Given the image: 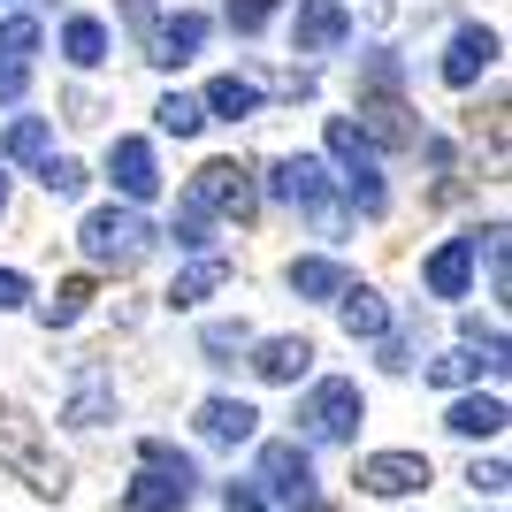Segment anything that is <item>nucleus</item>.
<instances>
[{"instance_id": "1", "label": "nucleus", "mask_w": 512, "mask_h": 512, "mask_svg": "<svg viewBox=\"0 0 512 512\" xmlns=\"http://www.w3.org/2000/svg\"><path fill=\"white\" fill-rule=\"evenodd\" d=\"M0 467L39 497H69V459L39 436V421H23L16 406H0Z\"/></svg>"}, {"instance_id": "2", "label": "nucleus", "mask_w": 512, "mask_h": 512, "mask_svg": "<svg viewBox=\"0 0 512 512\" xmlns=\"http://www.w3.org/2000/svg\"><path fill=\"white\" fill-rule=\"evenodd\" d=\"M268 192H276L283 207L314 214V230L329 237V245H344V230H352V214L337 207V192H329V169H321L314 153H283V161H276V176H268Z\"/></svg>"}, {"instance_id": "3", "label": "nucleus", "mask_w": 512, "mask_h": 512, "mask_svg": "<svg viewBox=\"0 0 512 512\" xmlns=\"http://www.w3.org/2000/svg\"><path fill=\"white\" fill-rule=\"evenodd\" d=\"M77 245H85L92 268H115V276H130V268L153 253V222H146L138 207H92L85 222H77Z\"/></svg>"}, {"instance_id": "4", "label": "nucleus", "mask_w": 512, "mask_h": 512, "mask_svg": "<svg viewBox=\"0 0 512 512\" xmlns=\"http://www.w3.org/2000/svg\"><path fill=\"white\" fill-rule=\"evenodd\" d=\"M367 421V398L352 375H321L314 390H306V406H299V444H352Z\"/></svg>"}, {"instance_id": "5", "label": "nucleus", "mask_w": 512, "mask_h": 512, "mask_svg": "<svg viewBox=\"0 0 512 512\" xmlns=\"http://www.w3.org/2000/svg\"><path fill=\"white\" fill-rule=\"evenodd\" d=\"M321 138H329V161L344 169V199H352V207H360L367 222H375V214L390 207L383 169H375V146L360 138V123H352V115H329V130H321Z\"/></svg>"}, {"instance_id": "6", "label": "nucleus", "mask_w": 512, "mask_h": 512, "mask_svg": "<svg viewBox=\"0 0 512 512\" xmlns=\"http://www.w3.org/2000/svg\"><path fill=\"white\" fill-rule=\"evenodd\" d=\"M253 490H260V497H276L283 512L306 505V497H314V451H306L299 436H276V444H260Z\"/></svg>"}, {"instance_id": "7", "label": "nucleus", "mask_w": 512, "mask_h": 512, "mask_svg": "<svg viewBox=\"0 0 512 512\" xmlns=\"http://www.w3.org/2000/svg\"><path fill=\"white\" fill-rule=\"evenodd\" d=\"M192 199L199 214H214V222H253L260 214V192H253V169H237V161H207V169L192 176Z\"/></svg>"}, {"instance_id": "8", "label": "nucleus", "mask_w": 512, "mask_h": 512, "mask_svg": "<svg viewBox=\"0 0 512 512\" xmlns=\"http://www.w3.org/2000/svg\"><path fill=\"white\" fill-rule=\"evenodd\" d=\"M352 482H360L367 497H383V505H390V497H421L428 482H436V467H428L421 451H367Z\"/></svg>"}, {"instance_id": "9", "label": "nucleus", "mask_w": 512, "mask_h": 512, "mask_svg": "<svg viewBox=\"0 0 512 512\" xmlns=\"http://www.w3.org/2000/svg\"><path fill=\"white\" fill-rule=\"evenodd\" d=\"M497 31L490 23H459L451 31V46H444V62H436V77H444L451 92H467V85H482V69H497Z\"/></svg>"}, {"instance_id": "10", "label": "nucleus", "mask_w": 512, "mask_h": 512, "mask_svg": "<svg viewBox=\"0 0 512 512\" xmlns=\"http://www.w3.org/2000/svg\"><path fill=\"white\" fill-rule=\"evenodd\" d=\"M107 176H115L123 207H146V199L161 192V161H153L146 138H115V146H107Z\"/></svg>"}, {"instance_id": "11", "label": "nucleus", "mask_w": 512, "mask_h": 512, "mask_svg": "<svg viewBox=\"0 0 512 512\" xmlns=\"http://www.w3.org/2000/svg\"><path fill=\"white\" fill-rule=\"evenodd\" d=\"M360 138H367V146H390V153L421 146V130H413V107L398 100V92H360Z\"/></svg>"}, {"instance_id": "12", "label": "nucleus", "mask_w": 512, "mask_h": 512, "mask_svg": "<svg viewBox=\"0 0 512 512\" xmlns=\"http://www.w3.org/2000/svg\"><path fill=\"white\" fill-rule=\"evenodd\" d=\"M352 39V8L344 0H306L291 16V54H337Z\"/></svg>"}, {"instance_id": "13", "label": "nucleus", "mask_w": 512, "mask_h": 512, "mask_svg": "<svg viewBox=\"0 0 512 512\" xmlns=\"http://www.w3.org/2000/svg\"><path fill=\"white\" fill-rule=\"evenodd\" d=\"M421 283H428V299H467L474 291V237H444L421 260Z\"/></svg>"}, {"instance_id": "14", "label": "nucleus", "mask_w": 512, "mask_h": 512, "mask_svg": "<svg viewBox=\"0 0 512 512\" xmlns=\"http://www.w3.org/2000/svg\"><path fill=\"white\" fill-rule=\"evenodd\" d=\"M146 46H153V54H146L153 69H184L199 46H207V16H199V8H176V16L153 23V39H146Z\"/></svg>"}, {"instance_id": "15", "label": "nucleus", "mask_w": 512, "mask_h": 512, "mask_svg": "<svg viewBox=\"0 0 512 512\" xmlns=\"http://www.w3.org/2000/svg\"><path fill=\"white\" fill-rule=\"evenodd\" d=\"M253 375L260 383H306V375H314V344L306 337H260L253 344Z\"/></svg>"}, {"instance_id": "16", "label": "nucleus", "mask_w": 512, "mask_h": 512, "mask_svg": "<svg viewBox=\"0 0 512 512\" xmlns=\"http://www.w3.org/2000/svg\"><path fill=\"white\" fill-rule=\"evenodd\" d=\"M505 398L497 390H467V398H451V413H444V428L451 436H467V444H482V436H505Z\"/></svg>"}, {"instance_id": "17", "label": "nucleus", "mask_w": 512, "mask_h": 512, "mask_svg": "<svg viewBox=\"0 0 512 512\" xmlns=\"http://www.w3.org/2000/svg\"><path fill=\"white\" fill-rule=\"evenodd\" d=\"M199 436L222 444V451H237V444H253V436H260V413L245 406V398H207V406H199Z\"/></svg>"}, {"instance_id": "18", "label": "nucleus", "mask_w": 512, "mask_h": 512, "mask_svg": "<svg viewBox=\"0 0 512 512\" xmlns=\"http://www.w3.org/2000/svg\"><path fill=\"white\" fill-rule=\"evenodd\" d=\"M337 314H344V337H352V344L390 337V306H383V291H367V283H344V291H337Z\"/></svg>"}, {"instance_id": "19", "label": "nucleus", "mask_w": 512, "mask_h": 512, "mask_svg": "<svg viewBox=\"0 0 512 512\" xmlns=\"http://www.w3.org/2000/svg\"><path fill=\"white\" fill-rule=\"evenodd\" d=\"M62 421H69V428H100V421H115V383H107L100 367H85V375L69 383V406H62Z\"/></svg>"}, {"instance_id": "20", "label": "nucleus", "mask_w": 512, "mask_h": 512, "mask_svg": "<svg viewBox=\"0 0 512 512\" xmlns=\"http://www.w3.org/2000/svg\"><path fill=\"white\" fill-rule=\"evenodd\" d=\"M222 283H230V253H192V268H176V283H169V306H199Z\"/></svg>"}, {"instance_id": "21", "label": "nucleus", "mask_w": 512, "mask_h": 512, "mask_svg": "<svg viewBox=\"0 0 512 512\" xmlns=\"http://www.w3.org/2000/svg\"><path fill=\"white\" fill-rule=\"evenodd\" d=\"M123 512H192V490L169 482V474H153V467H138V482L123 490Z\"/></svg>"}, {"instance_id": "22", "label": "nucleus", "mask_w": 512, "mask_h": 512, "mask_svg": "<svg viewBox=\"0 0 512 512\" xmlns=\"http://www.w3.org/2000/svg\"><path fill=\"white\" fill-rule=\"evenodd\" d=\"M421 375H428V383H436V390H467V383H482V375H490V383H497L505 367H497V360H482L474 344H459V352H444V360H428Z\"/></svg>"}, {"instance_id": "23", "label": "nucleus", "mask_w": 512, "mask_h": 512, "mask_svg": "<svg viewBox=\"0 0 512 512\" xmlns=\"http://www.w3.org/2000/svg\"><path fill=\"white\" fill-rule=\"evenodd\" d=\"M199 107L222 115V123H245V115L260 107V85H253V77H214V85L199 92Z\"/></svg>"}, {"instance_id": "24", "label": "nucleus", "mask_w": 512, "mask_h": 512, "mask_svg": "<svg viewBox=\"0 0 512 512\" xmlns=\"http://www.w3.org/2000/svg\"><path fill=\"white\" fill-rule=\"evenodd\" d=\"M344 283H352V276H344V268H337L329 253H306V260H291V291H299V299H337Z\"/></svg>"}, {"instance_id": "25", "label": "nucleus", "mask_w": 512, "mask_h": 512, "mask_svg": "<svg viewBox=\"0 0 512 512\" xmlns=\"http://www.w3.org/2000/svg\"><path fill=\"white\" fill-rule=\"evenodd\" d=\"M62 54H69L77 69H100V62H107V23H100V16H69V23H62Z\"/></svg>"}, {"instance_id": "26", "label": "nucleus", "mask_w": 512, "mask_h": 512, "mask_svg": "<svg viewBox=\"0 0 512 512\" xmlns=\"http://www.w3.org/2000/svg\"><path fill=\"white\" fill-rule=\"evenodd\" d=\"M0 153H8V161H23V169H39L46 153H54V130H46V115H16V130L0 138Z\"/></svg>"}, {"instance_id": "27", "label": "nucleus", "mask_w": 512, "mask_h": 512, "mask_svg": "<svg viewBox=\"0 0 512 512\" xmlns=\"http://www.w3.org/2000/svg\"><path fill=\"white\" fill-rule=\"evenodd\" d=\"M138 467H153V474H169V482H184V490H199V459H192V451H176L169 436H146V444H138Z\"/></svg>"}, {"instance_id": "28", "label": "nucleus", "mask_w": 512, "mask_h": 512, "mask_svg": "<svg viewBox=\"0 0 512 512\" xmlns=\"http://www.w3.org/2000/svg\"><path fill=\"white\" fill-rule=\"evenodd\" d=\"M85 314H92V276L54 283V299L39 306V321H46V329H69V321H85Z\"/></svg>"}, {"instance_id": "29", "label": "nucleus", "mask_w": 512, "mask_h": 512, "mask_svg": "<svg viewBox=\"0 0 512 512\" xmlns=\"http://www.w3.org/2000/svg\"><path fill=\"white\" fill-rule=\"evenodd\" d=\"M153 123L169 130V138H199V130H207V107H199L192 92H161V107H153Z\"/></svg>"}, {"instance_id": "30", "label": "nucleus", "mask_w": 512, "mask_h": 512, "mask_svg": "<svg viewBox=\"0 0 512 512\" xmlns=\"http://www.w3.org/2000/svg\"><path fill=\"white\" fill-rule=\"evenodd\" d=\"M39 46H46L39 16H0V62H31Z\"/></svg>"}, {"instance_id": "31", "label": "nucleus", "mask_w": 512, "mask_h": 512, "mask_svg": "<svg viewBox=\"0 0 512 512\" xmlns=\"http://www.w3.org/2000/svg\"><path fill=\"white\" fill-rule=\"evenodd\" d=\"M169 245L176 253H214V214H199L192 199H184V214L169 222Z\"/></svg>"}, {"instance_id": "32", "label": "nucleus", "mask_w": 512, "mask_h": 512, "mask_svg": "<svg viewBox=\"0 0 512 512\" xmlns=\"http://www.w3.org/2000/svg\"><path fill=\"white\" fill-rule=\"evenodd\" d=\"M199 352L222 367L230 352H253V329H245V321H207V329H199Z\"/></svg>"}, {"instance_id": "33", "label": "nucleus", "mask_w": 512, "mask_h": 512, "mask_svg": "<svg viewBox=\"0 0 512 512\" xmlns=\"http://www.w3.org/2000/svg\"><path fill=\"white\" fill-rule=\"evenodd\" d=\"M39 184H46L54 199H77L92 176H85V161H54V153H46V161H39Z\"/></svg>"}, {"instance_id": "34", "label": "nucleus", "mask_w": 512, "mask_h": 512, "mask_svg": "<svg viewBox=\"0 0 512 512\" xmlns=\"http://www.w3.org/2000/svg\"><path fill=\"white\" fill-rule=\"evenodd\" d=\"M276 8H283V0H230V31H237V39H253V31H268Z\"/></svg>"}, {"instance_id": "35", "label": "nucleus", "mask_w": 512, "mask_h": 512, "mask_svg": "<svg viewBox=\"0 0 512 512\" xmlns=\"http://www.w3.org/2000/svg\"><path fill=\"white\" fill-rule=\"evenodd\" d=\"M467 482H474V497H505V482H512V474H505V459H474V467H467Z\"/></svg>"}, {"instance_id": "36", "label": "nucleus", "mask_w": 512, "mask_h": 512, "mask_svg": "<svg viewBox=\"0 0 512 512\" xmlns=\"http://www.w3.org/2000/svg\"><path fill=\"white\" fill-rule=\"evenodd\" d=\"M222 512H268V497L253 482H222Z\"/></svg>"}, {"instance_id": "37", "label": "nucleus", "mask_w": 512, "mask_h": 512, "mask_svg": "<svg viewBox=\"0 0 512 512\" xmlns=\"http://www.w3.org/2000/svg\"><path fill=\"white\" fill-rule=\"evenodd\" d=\"M16 306H31V283L23 268H0V314H16Z\"/></svg>"}, {"instance_id": "38", "label": "nucleus", "mask_w": 512, "mask_h": 512, "mask_svg": "<svg viewBox=\"0 0 512 512\" xmlns=\"http://www.w3.org/2000/svg\"><path fill=\"white\" fill-rule=\"evenodd\" d=\"M23 85H31V62H0V100H23Z\"/></svg>"}, {"instance_id": "39", "label": "nucleus", "mask_w": 512, "mask_h": 512, "mask_svg": "<svg viewBox=\"0 0 512 512\" xmlns=\"http://www.w3.org/2000/svg\"><path fill=\"white\" fill-rule=\"evenodd\" d=\"M291 512H329V505H321V497H306V505H291Z\"/></svg>"}, {"instance_id": "40", "label": "nucleus", "mask_w": 512, "mask_h": 512, "mask_svg": "<svg viewBox=\"0 0 512 512\" xmlns=\"http://www.w3.org/2000/svg\"><path fill=\"white\" fill-rule=\"evenodd\" d=\"M0 207H8V176H0Z\"/></svg>"}]
</instances>
